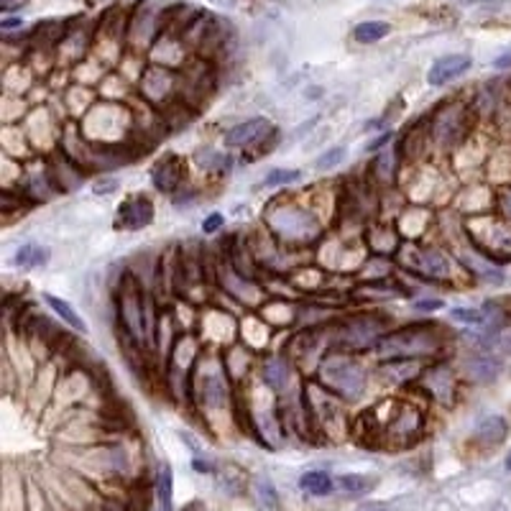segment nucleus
Listing matches in <instances>:
<instances>
[{"label":"nucleus","mask_w":511,"mask_h":511,"mask_svg":"<svg viewBox=\"0 0 511 511\" xmlns=\"http://www.w3.org/2000/svg\"><path fill=\"white\" fill-rule=\"evenodd\" d=\"M499 348H501V353H504V356H511V333L507 335L501 343H499Z\"/></svg>","instance_id":"nucleus-50"},{"label":"nucleus","mask_w":511,"mask_h":511,"mask_svg":"<svg viewBox=\"0 0 511 511\" xmlns=\"http://www.w3.org/2000/svg\"><path fill=\"white\" fill-rule=\"evenodd\" d=\"M154 484L159 511H172V501H174V473H172L169 463H161V466H159Z\"/></svg>","instance_id":"nucleus-32"},{"label":"nucleus","mask_w":511,"mask_h":511,"mask_svg":"<svg viewBox=\"0 0 511 511\" xmlns=\"http://www.w3.org/2000/svg\"><path fill=\"white\" fill-rule=\"evenodd\" d=\"M473 118H476L473 103H468L463 97L445 100L443 105L430 115V143H432V149H437L440 154L461 149L470 138Z\"/></svg>","instance_id":"nucleus-9"},{"label":"nucleus","mask_w":511,"mask_h":511,"mask_svg":"<svg viewBox=\"0 0 511 511\" xmlns=\"http://www.w3.org/2000/svg\"><path fill=\"white\" fill-rule=\"evenodd\" d=\"M44 302L51 307V312H54L62 322H67L69 328H74L77 333H88V325L80 320V314L72 310L65 299H59V297H54V294H44Z\"/></svg>","instance_id":"nucleus-36"},{"label":"nucleus","mask_w":511,"mask_h":511,"mask_svg":"<svg viewBox=\"0 0 511 511\" xmlns=\"http://www.w3.org/2000/svg\"><path fill=\"white\" fill-rule=\"evenodd\" d=\"M394 225H397V230H399L404 241H422V236L432 225V210L414 202L394 221Z\"/></svg>","instance_id":"nucleus-23"},{"label":"nucleus","mask_w":511,"mask_h":511,"mask_svg":"<svg viewBox=\"0 0 511 511\" xmlns=\"http://www.w3.org/2000/svg\"><path fill=\"white\" fill-rule=\"evenodd\" d=\"M297 371H299V368L291 363V358L287 356V353H274V356H267L259 363L261 381L267 383L276 397L290 394L291 383H294V378H297Z\"/></svg>","instance_id":"nucleus-17"},{"label":"nucleus","mask_w":511,"mask_h":511,"mask_svg":"<svg viewBox=\"0 0 511 511\" xmlns=\"http://www.w3.org/2000/svg\"><path fill=\"white\" fill-rule=\"evenodd\" d=\"M154 202L149 200V195H131L118 207L115 228H120V230H143V228H149L154 222Z\"/></svg>","instance_id":"nucleus-19"},{"label":"nucleus","mask_w":511,"mask_h":511,"mask_svg":"<svg viewBox=\"0 0 511 511\" xmlns=\"http://www.w3.org/2000/svg\"><path fill=\"white\" fill-rule=\"evenodd\" d=\"M82 135L95 146H123L134 135L135 115L123 108L118 100H103L95 103L80 120H77Z\"/></svg>","instance_id":"nucleus-7"},{"label":"nucleus","mask_w":511,"mask_h":511,"mask_svg":"<svg viewBox=\"0 0 511 511\" xmlns=\"http://www.w3.org/2000/svg\"><path fill=\"white\" fill-rule=\"evenodd\" d=\"M493 210H496V215H501L504 221L511 222V182L496 192V207Z\"/></svg>","instance_id":"nucleus-43"},{"label":"nucleus","mask_w":511,"mask_h":511,"mask_svg":"<svg viewBox=\"0 0 511 511\" xmlns=\"http://www.w3.org/2000/svg\"><path fill=\"white\" fill-rule=\"evenodd\" d=\"M271 131H274V126L268 123V118H251L245 123L228 128L222 134V143H225V149H251V146L261 143Z\"/></svg>","instance_id":"nucleus-20"},{"label":"nucleus","mask_w":511,"mask_h":511,"mask_svg":"<svg viewBox=\"0 0 511 511\" xmlns=\"http://www.w3.org/2000/svg\"><path fill=\"white\" fill-rule=\"evenodd\" d=\"M394 135H397L394 131H383L378 138H374V141L368 143V151H381L386 143H391V141H394Z\"/></svg>","instance_id":"nucleus-46"},{"label":"nucleus","mask_w":511,"mask_h":511,"mask_svg":"<svg viewBox=\"0 0 511 511\" xmlns=\"http://www.w3.org/2000/svg\"><path fill=\"white\" fill-rule=\"evenodd\" d=\"M484 317H486V330L491 333H501L504 328L511 325V299L509 297H496V299H486L484 302Z\"/></svg>","instance_id":"nucleus-28"},{"label":"nucleus","mask_w":511,"mask_h":511,"mask_svg":"<svg viewBox=\"0 0 511 511\" xmlns=\"http://www.w3.org/2000/svg\"><path fill=\"white\" fill-rule=\"evenodd\" d=\"M391 34V26L386 21H363L353 28V39L358 44H376Z\"/></svg>","instance_id":"nucleus-37"},{"label":"nucleus","mask_w":511,"mask_h":511,"mask_svg":"<svg viewBox=\"0 0 511 511\" xmlns=\"http://www.w3.org/2000/svg\"><path fill=\"white\" fill-rule=\"evenodd\" d=\"M151 184L161 195H177L187 184V161L179 154H164L151 169Z\"/></svg>","instance_id":"nucleus-16"},{"label":"nucleus","mask_w":511,"mask_h":511,"mask_svg":"<svg viewBox=\"0 0 511 511\" xmlns=\"http://www.w3.org/2000/svg\"><path fill=\"white\" fill-rule=\"evenodd\" d=\"M253 493H256V499H259L261 507L279 509V493H276L274 484H271L268 478H256V481H253Z\"/></svg>","instance_id":"nucleus-39"},{"label":"nucleus","mask_w":511,"mask_h":511,"mask_svg":"<svg viewBox=\"0 0 511 511\" xmlns=\"http://www.w3.org/2000/svg\"><path fill=\"white\" fill-rule=\"evenodd\" d=\"M225 328L230 330H241V325L233 322V317L225 310H218V307H210V310L202 314V330H205V340L210 343H218V345H230L236 343L233 335H225ZM202 340V343H205Z\"/></svg>","instance_id":"nucleus-24"},{"label":"nucleus","mask_w":511,"mask_h":511,"mask_svg":"<svg viewBox=\"0 0 511 511\" xmlns=\"http://www.w3.org/2000/svg\"><path fill=\"white\" fill-rule=\"evenodd\" d=\"M215 85H218V69L213 59L195 57L179 69V100L195 111L207 105V100L215 92Z\"/></svg>","instance_id":"nucleus-11"},{"label":"nucleus","mask_w":511,"mask_h":511,"mask_svg":"<svg viewBox=\"0 0 511 511\" xmlns=\"http://www.w3.org/2000/svg\"><path fill=\"white\" fill-rule=\"evenodd\" d=\"M261 312L268 325H291L297 320V305H287L284 299H267Z\"/></svg>","instance_id":"nucleus-35"},{"label":"nucleus","mask_w":511,"mask_h":511,"mask_svg":"<svg viewBox=\"0 0 511 511\" xmlns=\"http://www.w3.org/2000/svg\"><path fill=\"white\" fill-rule=\"evenodd\" d=\"M358 511H397V509L389 507V504H381V501H368V504H360Z\"/></svg>","instance_id":"nucleus-48"},{"label":"nucleus","mask_w":511,"mask_h":511,"mask_svg":"<svg viewBox=\"0 0 511 511\" xmlns=\"http://www.w3.org/2000/svg\"><path fill=\"white\" fill-rule=\"evenodd\" d=\"M195 468H197L200 473H213V466H210V463H205V461H195Z\"/></svg>","instance_id":"nucleus-52"},{"label":"nucleus","mask_w":511,"mask_h":511,"mask_svg":"<svg viewBox=\"0 0 511 511\" xmlns=\"http://www.w3.org/2000/svg\"><path fill=\"white\" fill-rule=\"evenodd\" d=\"M424 360H409V358H394V360H381L376 368V374L386 383H394V386H412L414 381H420L424 371Z\"/></svg>","instance_id":"nucleus-21"},{"label":"nucleus","mask_w":511,"mask_h":511,"mask_svg":"<svg viewBox=\"0 0 511 511\" xmlns=\"http://www.w3.org/2000/svg\"><path fill=\"white\" fill-rule=\"evenodd\" d=\"M302 399L310 417L312 437H325L337 443L351 435V420H348V404L335 397L328 386H322L312 376L302 383Z\"/></svg>","instance_id":"nucleus-3"},{"label":"nucleus","mask_w":511,"mask_h":511,"mask_svg":"<svg viewBox=\"0 0 511 511\" xmlns=\"http://www.w3.org/2000/svg\"><path fill=\"white\" fill-rule=\"evenodd\" d=\"M473 67V59L468 54H447L440 57L430 72H427V85L430 88H443L447 82L458 80L461 74H466L468 69Z\"/></svg>","instance_id":"nucleus-22"},{"label":"nucleus","mask_w":511,"mask_h":511,"mask_svg":"<svg viewBox=\"0 0 511 511\" xmlns=\"http://www.w3.org/2000/svg\"><path fill=\"white\" fill-rule=\"evenodd\" d=\"M46 261H49V248H44V245L28 244L21 245V248L16 251V267L36 268L44 267Z\"/></svg>","instance_id":"nucleus-38"},{"label":"nucleus","mask_w":511,"mask_h":511,"mask_svg":"<svg viewBox=\"0 0 511 511\" xmlns=\"http://www.w3.org/2000/svg\"><path fill=\"white\" fill-rule=\"evenodd\" d=\"M222 225H225V215H222V213H213V215H207L205 222H202V233H205V236H215Z\"/></svg>","instance_id":"nucleus-44"},{"label":"nucleus","mask_w":511,"mask_h":511,"mask_svg":"<svg viewBox=\"0 0 511 511\" xmlns=\"http://www.w3.org/2000/svg\"><path fill=\"white\" fill-rule=\"evenodd\" d=\"M507 435H509V422L501 414H491V417H484L481 422L476 424L473 445H478L484 450H491V447H499V445L504 443Z\"/></svg>","instance_id":"nucleus-26"},{"label":"nucleus","mask_w":511,"mask_h":511,"mask_svg":"<svg viewBox=\"0 0 511 511\" xmlns=\"http://www.w3.org/2000/svg\"><path fill=\"white\" fill-rule=\"evenodd\" d=\"M138 89L143 103L154 105V108H169L172 103L179 100V72L177 69L161 67V65H146Z\"/></svg>","instance_id":"nucleus-12"},{"label":"nucleus","mask_w":511,"mask_h":511,"mask_svg":"<svg viewBox=\"0 0 511 511\" xmlns=\"http://www.w3.org/2000/svg\"><path fill=\"white\" fill-rule=\"evenodd\" d=\"M215 279H218L221 291L225 297L241 302L245 307H264V305H267L264 287H261L253 276H245L238 268L230 267L225 259H222L218 268H215Z\"/></svg>","instance_id":"nucleus-13"},{"label":"nucleus","mask_w":511,"mask_h":511,"mask_svg":"<svg viewBox=\"0 0 511 511\" xmlns=\"http://www.w3.org/2000/svg\"><path fill=\"white\" fill-rule=\"evenodd\" d=\"M453 343V335L445 330L440 322H412L397 330H389L376 343L374 353L378 360H394V358H409V360H437L445 356L447 345Z\"/></svg>","instance_id":"nucleus-2"},{"label":"nucleus","mask_w":511,"mask_h":511,"mask_svg":"<svg viewBox=\"0 0 511 511\" xmlns=\"http://www.w3.org/2000/svg\"><path fill=\"white\" fill-rule=\"evenodd\" d=\"M461 371H463V378L470 381V383L486 386V383H493L496 378L501 376L504 360L499 356H493L491 351H473L470 356L463 358Z\"/></svg>","instance_id":"nucleus-18"},{"label":"nucleus","mask_w":511,"mask_h":511,"mask_svg":"<svg viewBox=\"0 0 511 511\" xmlns=\"http://www.w3.org/2000/svg\"><path fill=\"white\" fill-rule=\"evenodd\" d=\"M241 333H244V343L248 348L261 351V348H267L268 340H271V325L267 322V317L248 314L241 322Z\"/></svg>","instance_id":"nucleus-29"},{"label":"nucleus","mask_w":511,"mask_h":511,"mask_svg":"<svg viewBox=\"0 0 511 511\" xmlns=\"http://www.w3.org/2000/svg\"><path fill=\"white\" fill-rule=\"evenodd\" d=\"M195 161H197V166H200L202 172L215 174V177H222V174H228L233 169V159L228 154L215 151V149H200L197 156H195Z\"/></svg>","instance_id":"nucleus-33"},{"label":"nucleus","mask_w":511,"mask_h":511,"mask_svg":"<svg viewBox=\"0 0 511 511\" xmlns=\"http://www.w3.org/2000/svg\"><path fill=\"white\" fill-rule=\"evenodd\" d=\"M399 154V151H397ZM391 154V151H378V156H374V161H371V182L374 184H383V187H389V184H394V179H397V166H399V156Z\"/></svg>","instance_id":"nucleus-30"},{"label":"nucleus","mask_w":511,"mask_h":511,"mask_svg":"<svg viewBox=\"0 0 511 511\" xmlns=\"http://www.w3.org/2000/svg\"><path fill=\"white\" fill-rule=\"evenodd\" d=\"M179 511H205V504H202V501H190L184 509H179Z\"/></svg>","instance_id":"nucleus-51"},{"label":"nucleus","mask_w":511,"mask_h":511,"mask_svg":"<svg viewBox=\"0 0 511 511\" xmlns=\"http://www.w3.org/2000/svg\"><path fill=\"white\" fill-rule=\"evenodd\" d=\"M115 310H118V333L131 337L138 345L149 348L146 340V290L134 274H123L115 291ZM151 351V348H149Z\"/></svg>","instance_id":"nucleus-10"},{"label":"nucleus","mask_w":511,"mask_h":511,"mask_svg":"<svg viewBox=\"0 0 511 511\" xmlns=\"http://www.w3.org/2000/svg\"><path fill=\"white\" fill-rule=\"evenodd\" d=\"M420 383L424 386V391L432 397V401L445 404V406L455 404V397H458V376H455L453 366H450L445 358L430 360V363L424 366Z\"/></svg>","instance_id":"nucleus-15"},{"label":"nucleus","mask_w":511,"mask_h":511,"mask_svg":"<svg viewBox=\"0 0 511 511\" xmlns=\"http://www.w3.org/2000/svg\"><path fill=\"white\" fill-rule=\"evenodd\" d=\"M156 499V484L146 481L143 476L134 478L123 491V504L128 511H151Z\"/></svg>","instance_id":"nucleus-27"},{"label":"nucleus","mask_w":511,"mask_h":511,"mask_svg":"<svg viewBox=\"0 0 511 511\" xmlns=\"http://www.w3.org/2000/svg\"><path fill=\"white\" fill-rule=\"evenodd\" d=\"M450 320L461 322V325H468V328H484L486 325L484 310H470V307H453L450 310Z\"/></svg>","instance_id":"nucleus-40"},{"label":"nucleus","mask_w":511,"mask_h":511,"mask_svg":"<svg viewBox=\"0 0 511 511\" xmlns=\"http://www.w3.org/2000/svg\"><path fill=\"white\" fill-rule=\"evenodd\" d=\"M314 378L322 386H328L335 397H340L345 404L360 401L368 389V371L363 368V363L353 353L337 351V348H330L322 356L317 371H314Z\"/></svg>","instance_id":"nucleus-6"},{"label":"nucleus","mask_w":511,"mask_h":511,"mask_svg":"<svg viewBox=\"0 0 511 511\" xmlns=\"http://www.w3.org/2000/svg\"><path fill=\"white\" fill-rule=\"evenodd\" d=\"M222 363H225V371H228L230 381H233L236 386H241L245 376H248V368L253 366V348H248L244 340H241V343L236 340V343L225 345Z\"/></svg>","instance_id":"nucleus-25"},{"label":"nucleus","mask_w":511,"mask_h":511,"mask_svg":"<svg viewBox=\"0 0 511 511\" xmlns=\"http://www.w3.org/2000/svg\"><path fill=\"white\" fill-rule=\"evenodd\" d=\"M161 31H164V11H156L154 0L135 3L134 13L128 16V36H126V44L141 54L143 49H151V44L159 39Z\"/></svg>","instance_id":"nucleus-14"},{"label":"nucleus","mask_w":511,"mask_h":511,"mask_svg":"<svg viewBox=\"0 0 511 511\" xmlns=\"http://www.w3.org/2000/svg\"><path fill=\"white\" fill-rule=\"evenodd\" d=\"M115 190H118V182L108 177L97 179V182L92 184V192H95V195H111V192H115Z\"/></svg>","instance_id":"nucleus-45"},{"label":"nucleus","mask_w":511,"mask_h":511,"mask_svg":"<svg viewBox=\"0 0 511 511\" xmlns=\"http://www.w3.org/2000/svg\"><path fill=\"white\" fill-rule=\"evenodd\" d=\"M335 484L348 499H363L376 489L378 481L374 476H363V473H345V476H337Z\"/></svg>","instance_id":"nucleus-31"},{"label":"nucleus","mask_w":511,"mask_h":511,"mask_svg":"<svg viewBox=\"0 0 511 511\" xmlns=\"http://www.w3.org/2000/svg\"><path fill=\"white\" fill-rule=\"evenodd\" d=\"M299 179H302L299 169H271L261 182V187H287V184H294Z\"/></svg>","instance_id":"nucleus-41"},{"label":"nucleus","mask_w":511,"mask_h":511,"mask_svg":"<svg viewBox=\"0 0 511 511\" xmlns=\"http://www.w3.org/2000/svg\"><path fill=\"white\" fill-rule=\"evenodd\" d=\"M328 330H330V348L363 353L374 351L378 340L391 330V320L381 312H353L330 320Z\"/></svg>","instance_id":"nucleus-5"},{"label":"nucleus","mask_w":511,"mask_h":511,"mask_svg":"<svg viewBox=\"0 0 511 511\" xmlns=\"http://www.w3.org/2000/svg\"><path fill=\"white\" fill-rule=\"evenodd\" d=\"M21 26H23L21 19H5V21L0 23V28H3L5 34H8V31H13V28H19V31H21Z\"/></svg>","instance_id":"nucleus-49"},{"label":"nucleus","mask_w":511,"mask_h":511,"mask_svg":"<svg viewBox=\"0 0 511 511\" xmlns=\"http://www.w3.org/2000/svg\"><path fill=\"white\" fill-rule=\"evenodd\" d=\"M443 299H417L414 302V310L420 312H435V310H443Z\"/></svg>","instance_id":"nucleus-47"},{"label":"nucleus","mask_w":511,"mask_h":511,"mask_svg":"<svg viewBox=\"0 0 511 511\" xmlns=\"http://www.w3.org/2000/svg\"><path fill=\"white\" fill-rule=\"evenodd\" d=\"M299 489L307 491L310 496H330V493L337 489V484H335V478H330L325 470H307V473H302V478H299Z\"/></svg>","instance_id":"nucleus-34"},{"label":"nucleus","mask_w":511,"mask_h":511,"mask_svg":"<svg viewBox=\"0 0 511 511\" xmlns=\"http://www.w3.org/2000/svg\"><path fill=\"white\" fill-rule=\"evenodd\" d=\"M463 236L491 264L496 267L511 264V222L504 221L501 215L484 213L463 218Z\"/></svg>","instance_id":"nucleus-8"},{"label":"nucleus","mask_w":511,"mask_h":511,"mask_svg":"<svg viewBox=\"0 0 511 511\" xmlns=\"http://www.w3.org/2000/svg\"><path fill=\"white\" fill-rule=\"evenodd\" d=\"M345 154H348L345 146H333V149H328L325 154L314 161V169H317V172H330V169L340 166V164L345 161Z\"/></svg>","instance_id":"nucleus-42"},{"label":"nucleus","mask_w":511,"mask_h":511,"mask_svg":"<svg viewBox=\"0 0 511 511\" xmlns=\"http://www.w3.org/2000/svg\"><path fill=\"white\" fill-rule=\"evenodd\" d=\"M507 470H511V453L507 455Z\"/></svg>","instance_id":"nucleus-53"},{"label":"nucleus","mask_w":511,"mask_h":511,"mask_svg":"<svg viewBox=\"0 0 511 511\" xmlns=\"http://www.w3.org/2000/svg\"><path fill=\"white\" fill-rule=\"evenodd\" d=\"M305 195H279L268 202L264 210L267 230L284 248H307L322 241L325 221L312 200H302Z\"/></svg>","instance_id":"nucleus-1"},{"label":"nucleus","mask_w":511,"mask_h":511,"mask_svg":"<svg viewBox=\"0 0 511 511\" xmlns=\"http://www.w3.org/2000/svg\"><path fill=\"white\" fill-rule=\"evenodd\" d=\"M397 264L401 268H406L412 276L422 279V282L453 284L455 274L468 276L466 268L461 267V261L447 248L435 244H422V241H404L399 253H397Z\"/></svg>","instance_id":"nucleus-4"}]
</instances>
